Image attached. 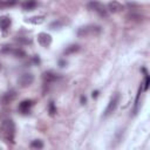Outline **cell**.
<instances>
[{
    "label": "cell",
    "instance_id": "5b68a950",
    "mask_svg": "<svg viewBox=\"0 0 150 150\" xmlns=\"http://www.w3.org/2000/svg\"><path fill=\"white\" fill-rule=\"evenodd\" d=\"M33 81H34V75L30 74V73H25V74H22V75L19 77V80H18L19 84H20L22 88H26V87L30 86V84L33 83Z\"/></svg>",
    "mask_w": 150,
    "mask_h": 150
},
{
    "label": "cell",
    "instance_id": "9c48e42d",
    "mask_svg": "<svg viewBox=\"0 0 150 150\" xmlns=\"http://www.w3.org/2000/svg\"><path fill=\"white\" fill-rule=\"evenodd\" d=\"M32 107H33V101H30V100H25V101L20 102V104H19V111H20L21 114H28Z\"/></svg>",
    "mask_w": 150,
    "mask_h": 150
},
{
    "label": "cell",
    "instance_id": "7402d4cb",
    "mask_svg": "<svg viewBox=\"0 0 150 150\" xmlns=\"http://www.w3.org/2000/svg\"><path fill=\"white\" fill-rule=\"evenodd\" d=\"M2 7H5V1L0 0V8H2Z\"/></svg>",
    "mask_w": 150,
    "mask_h": 150
},
{
    "label": "cell",
    "instance_id": "ba28073f",
    "mask_svg": "<svg viewBox=\"0 0 150 150\" xmlns=\"http://www.w3.org/2000/svg\"><path fill=\"white\" fill-rule=\"evenodd\" d=\"M16 98V91L15 90H9L7 93H5L1 97V103L2 104H9L12 103L14 100Z\"/></svg>",
    "mask_w": 150,
    "mask_h": 150
},
{
    "label": "cell",
    "instance_id": "5bb4252c",
    "mask_svg": "<svg viewBox=\"0 0 150 150\" xmlns=\"http://www.w3.org/2000/svg\"><path fill=\"white\" fill-rule=\"evenodd\" d=\"M30 148L32 149H42L43 148V142L40 139H34L30 143Z\"/></svg>",
    "mask_w": 150,
    "mask_h": 150
},
{
    "label": "cell",
    "instance_id": "30bf717a",
    "mask_svg": "<svg viewBox=\"0 0 150 150\" xmlns=\"http://www.w3.org/2000/svg\"><path fill=\"white\" fill-rule=\"evenodd\" d=\"M57 77H59L57 74H55V73H53V71H46V73H43V75H42V79H43V82H45V83H52V82H54Z\"/></svg>",
    "mask_w": 150,
    "mask_h": 150
},
{
    "label": "cell",
    "instance_id": "52a82bcc",
    "mask_svg": "<svg viewBox=\"0 0 150 150\" xmlns=\"http://www.w3.org/2000/svg\"><path fill=\"white\" fill-rule=\"evenodd\" d=\"M124 8V6L122 4H120L118 1H110L107 6V9L109 13H120L122 12Z\"/></svg>",
    "mask_w": 150,
    "mask_h": 150
},
{
    "label": "cell",
    "instance_id": "4fadbf2b",
    "mask_svg": "<svg viewBox=\"0 0 150 150\" xmlns=\"http://www.w3.org/2000/svg\"><path fill=\"white\" fill-rule=\"evenodd\" d=\"M79 49H80V46H79V45H70V46H68V47L64 49V54H66V55L74 54V53H76Z\"/></svg>",
    "mask_w": 150,
    "mask_h": 150
},
{
    "label": "cell",
    "instance_id": "ffe728a7",
    "mask_svg": "<svg viewBox=\"0 0 150 150\" xmlns=\"http://www.w3.org/2000/svg\"><path fill=\"white\" fill-rule=\"evenodd\" d=\"M60 26H61L60 22H53V23L50 25V28H52V29H55V27H60Z\"/></svg>",
    "mask_w": 150,
    "mask_h": 150
},
{
    "label": "cell",
    "instance_id": "d6986e66",
    "mask_svg": "<svg viewBox=\"0 0 150 150\" xmlns=\"http://www.w3.org/2000/svg\"><path fill=\"white\" fill-rule=\"evenodd\" d=\"M16 2H18V0H7V1H5V7L6 6H14Z\"/></svg>",
    "mask_w": 150,
    "mask_h": 150
},
{
    "label": "cell",
    "instance_id": "ac0fdd59",
    "mask_svg": "<svg viewBox=\"0 0 150 150\" xmlns=\"http://www.w3.org/2000/svg\"><path fill=\"white\" fill-rule=\"evenodd\" d=\"M149 75L148 74H145V80H144V87H143V89L144 90H146L148 88H149Z\"/></svg>",
    "mask_w": 150,
    "mask_h": 150
},
{
    "label": "cell",
    "instance_id": "6da1fadb",
    "mask_svg": "<svg viewBox=\"0 0 150 150\" xmlns=\"http://www.w3.org/2000/svg\"><path fill=\"white\" fill-rule=\"evenodd\" d=\"M4 138L7 143H14V136H15V124L12 120H6L2 122L1 125Z\"/></svg>",
    "mask_w": 150,
    "mask_h": 150
},
{
    "label": "cell",
    "instance_id": "7c38bea8",
    "mask_svg": "<svg viewBox=\"0 0 150 150\" xmlns=\"http://www.w3.org/2000/svg\"><path fill=\"white\" fill-rule=\"evenodd\" d=\"M9 25H11V19H9L8 16H6V15L0 16V28H1L2 30L8 29Z\"/></svg>",
    "mask_w": 150,
    "mask_h": 150
},
{
    "label": "cell",
    "instance_id": "8992f818",
    "mask_svg": "<svg viewBox=\"0 0 150 150\" xmlns=\"http://www.w3.org/2000/svg\"><path fill=\"white\" fill-rule=\"evenodd\" d=\"M38 42L42 46V47H49L52 43V36L47 33H39L38 34Z\"/></svg>",
    "mask_w": 150,
    "mask_h": 150
},
{
    "label": "cell",
    "instance_id": "8fae6325",
    "mask_svg": "<svg viewBox=\"0 0 150 150\" xmlns=\"http://www.w3.org/2000/svg\"><path fill=\"white\" fill-rule=\"evenodd\" d=\"M38 6L36 0H26L22 2V9L25 11H33Z\"/></svg>",
    "mask_w": 150,
    "mask_h": 150
},
{
    "label": "cell",
    "instance_id": "3957f363",
    "mask_svg": "<svg viewBox=\"0 0 150 150\" xmlns=\"http://www.w3.org/2000/svg\"><path fill=\"white\" fill-rule=\"evenodd\" d=\"M101 32V27L100 26H86V27H81L77 32L79 36H88V35H94V34H98Z\"/></svg>",
    "mask_w": 150,
    "mask_h": 150
},
{
    "label": "cell",
    "instance_id": "2e32d148",
    "mask_svg": "<svg viewBox=\"0 0 150 150\" xmlns=\"http://www.w3.org/2000/svg\"><path fill=\"white\" fill-rule=\"evenodd\" d=\"M29 21H30L32 23L40 25V23H42V22L45 21V19H43V16H34V18H30Z\"/></svg>",
    "mask_w": 150,
    "mask_h": 150
},
{
    "label": "cell",
    "instance_id": "9a60e30c",
    "mask_svg": "<svg viewBox=\"0 0 150 150\" xmlns=\"http://www.w3.org/2000/svg\"><path fill=\"white\" fill-rule=\"evenodd\" d=\"M16 57H25L26 56V53H25V50H22L21 48H16V49H13V50H11Z\"/></svg>",
    "mask_w": 150,
    "mask_h": 150
},
{
    "label": "cell",
    "instance_id": "44dd1931",
    "mask_svg": "<svg viewBox=\"0 0 150 150\" xmlns=\"http://www.w3.org/2000/svg\"><path fill=\"white\" fill-rule=\"evenodd\" d=\"M86 101H87V98H86L84 96H81V103H82V104H84V103H86Z\"/></svg>",
    "mask_w": 150,
    "mask_h": 150
},
{
    "label": "cell",
    "instance_id": "cb8c5ba5",
    "mask_svg": "<svg viewBox=\"0 0 150 150\" xmlns=\"http://www.w3.org/2000/svg\"><path fill=\"white\" fill-rule=\"evenodd\" d=\"M64 64H66V62H63V61H60V66H61V67H63Z\"/></svg>",
    "mask_w": 150,
    "mask_h": 150
},
{
    "label": "cell",
    "instance_id": "603a6c76",
    "mask_svg": "<svg viewBox=\"0 0 150 150\" xmlns=\"http://www.w3.org/2000/svg\"><path fill=\"white\" fill-rule=\"evenodd\" d=\"M97 94H98V91H94V93H93V97H96Z\"/></svg>",
    "mask_w": 150,
    "mask_h": 150
},
{
    "label": "cell",
    "instance_id": "277c9868",
    "mask_svg": "<svg viewBox=\"0 0 150 150\" xmlns=\"http://www.w3.org/2000/svg\"><path fill=\"white\" fill-rule=\"evenodd\" d=\"M118 102H120V95L118 94H115L111 97V100H110V102H109V104H108V107H107V109L104 111V116H109L110 114H112L115 111V109L117 108Z\"/></svg>",
    "mask_w": 150,
    "mask_h": 150
},
{
    "label": "cell",
    "instance_id": "7a4b0ae2",
    "mask_svg": "<svg viewBox=\"0 0 150 150\" xmlns=\"http://www.w3.org/2000/svg\"><path fill=\"white\" fill-rule=\"evenodd\" d=\"M88 7H89V9L96 12L102 18H108V15H109V12H108L107 7L103 4L98 2V1H91V2H89Z\"/></svg>",
    "mask_w": 150,
    "mask_h": 150
},
{
    "label": "cell",
    "instance_id": "e0dca14e",
    "mask_svg": "<svg viewBox=\"0 0 150 150\" xmlns=\"http://www.w3.org/2000/svg\"><path fill=\"white\" fill-rule=\"evenodd\" d=\"M48 110H49V114H50L52 116L56 114V108H55V105H54V102H53V101H50V102H49V105H48Z\"/></svg>",
    "mask_w": 150,
    "mask_h": 150
}]
</instances>
